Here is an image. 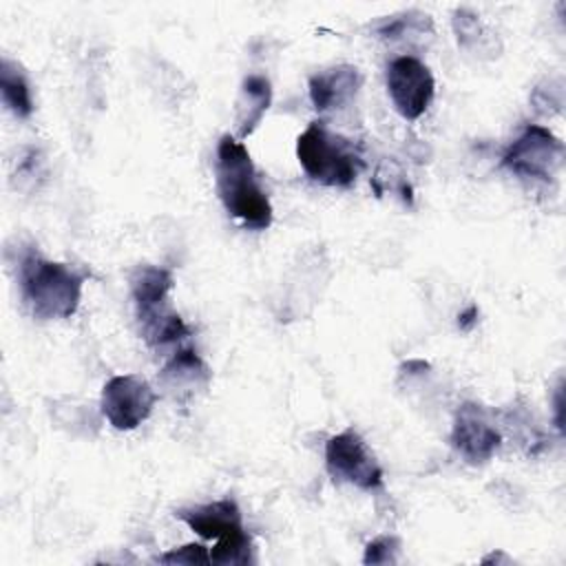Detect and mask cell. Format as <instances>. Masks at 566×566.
Here are the masks:
<instances>
[{"instance_id":"1","label":"cell","mask_w":566,"mask_h":566,"mask_svg":"<svg viewBox=\"0 0 566 566\" xmlns=\"http://www.w3.org/2000/svg\"><path fill=\"white\" fill-rule=\"evenodd\" d=\"M217 192L230 217L239 219L248 230H268L272 226V203L265 195L254 161L241 139L221 135L214 159Z\"/></svg>"},{"instance_id":"2","label":"cell","mask_w":566,"mask_h":566,"mask_svg":"<svg viewBox=\"0 0 566 566\" xmlns=\"http://www.w3.org/2000/svg\"><path fill=\"white\" fill-rule=\"evenodd\" d=\"M86 272L69 263L49 261L38 252H27L18 265L20 296L29 312L40 318H69L75 314Z\"/></svg>"},{"instance_id":"3","label":"cell","mask_w":566,"mask_h":566,"mask_svg":"<svg viewBox=\"0 0 566 566\" xmlns=\"http://www.w3.org/2000/svg\"><path fill=\"white\" fill-rule=\"evenodd\" d=\"M175 285L172 272L161 265H139L130 274V296L139 329L150 347H166L184 340L190 329L172 310L168 294Z\"/></svg>"},{"instance_id":"4","label":"cell","mask_w":566,"mask_h":566,"mask_svg":"<svg viewBox=\"0 0 566 566\" xmlns=\"http://www.w3.org/2000/svg\"><path fill=\"white\" fill-rule=\"evenodd\" d=\"M296 159L310 179L332 188H349L363 168L354 142L329 130L325 122H312L298 135Z\"/></svg>"},{"instance_id":"5","label":"cell","mask_w":566,"mask_h":566,"mask_svg":"<svg viewBox=\"0 0 566 566\" xmlns=\"http://www.w3.org/2000/svg\"><path fill=\"white\" fill-rule=\"evenodd\" d=\"M199 537L214 539L210 551V564L243 566L252 562V537L243 528L241 509L234 500H217L175 513Z\"/></svg>"},{"instance_id":"6","label":"cell","mask_w":566,"mask_h":566,"mask_svg":"<svg viewBox=\"0 0 566 566\" xmlns=\"http://www.w3.org/2000/svg\"><path fill=\"white\" fill-rule=\"evenodd\" d=\"M325 467L334 482H345L360 491L382 486V469L369 444L354 429H345L327 440Z\"/></svg>"},{"instance_id":"7","label":"cell","mask_w":566,"mask_h":566,"mask_svg":"<svg viewBox=\"0 0 566 566\" xmlns=\"http://www.w3.org/2000/svg\"><path fill=\"white\" fill-rule=\"evenodd\" d=\"M564 159V144L539 124H528L506 148L502 166L522 179L548 181L557 175Z\"/></svg>"},{"instance_id":"8","label":"cell","mask_w":566,"mask_h":566,"mask_svg":"<svg viewBox=\"0 0 566 566\" xmlns=\"http://www.w3.org/2000/svg\"><path fill=\"white\" fill-rule=\"evenodd\" d=\"M157 402L155 389L146 378L137 374H122L106 380L102 387L99 407L106 420L117 431H130L148 420L153 407Z\"/></svg>"},{"instance_id":"9","label":"cell","mask_w":566,"mask_h":566,"mask_svg":"<svg viewBox=\"0 0 566 566\" xmlns=\"http://www.w3.org/2000/svg\"><path fill=\"white\" fill-rule=\"evenodd\" d=\"M385 82L394 108L409 122L418 119L433 102V73L424 62L413 55H398L396 60H391Z\"/></svg>"},{"instance_id":"10","label":"cell","mask_w":566,"mask_h":566,"mask_svg":"<svg viewBox=\"0 0 566 566\" xmlns=\"http://www.w3.org/2000/svg\"><path fill=\"white\" fill-rule=\"evenodd\" d=\"M451 447L471 464H482L493 458L502 444L497 427L489 420V413L478 402H464L455 411L451 427Z\"/></svg>"},{"instance_id":"11","label":"cell","mask_w":566,"mask_h":566,"mask_svg":"<svg viewBox=\"0 0 566 566\" xmlns=\"http://www.w3.org/2000/svg\"><path fill=\"white\" fill-rule=\"evenodd\" d=\"M360 84H363V75L354 64H338L321 73H314L310 77L307 91H310L312 106L318 113H327V111H340L347 104H352L354 97L358 95Z\"/></svg>"},{"instance_id":"12","label":"cell","mask_w":566,"mask_h":566,"mask_svg":"<svg viewBox=\"0 0 566 566\" xmlns=\"http://www.w3.org/2000/svg\"><path fill=\"white\" fill-rule=\"evenodd\" d=\"M210 369L190 347L175 352V356L159 371L161 385L177 398H190L210 382Z\"/></svg>"},{"instance_id":"13","label":"cell","mask_w":566,"mask_h":566,"mask_svg":"<svg viewBox=\"0 0 566 566\" xmlns=\"http://www.w3.org/2000/svg\"><path fill=\"white\" fill-rule=\"evenodd\" d=\"M272 104V84L261 73H250L243 77L237 97V139H245L261 124L263 115Z\"/></svg>"},{"instance_id":"14","label":"cell","mask_w":566,"mask_h":566,"mask_svg":"<svg viewBox=\"0 0 566 566\" xmlns=\"http://www.w3.org/2000/svg\"><path fill=\"white\" fill-rule=\"evenodd\" d=\"M0 93L4 106L15 115V117H29L33 113V97H31V86L22 69L11 62L9 57H2L0 62Z\"/></svg>"},{"instance_id":"15","label":"cell","mask_w":566,"mask_h":566,"mask_svg":"<svg viewBox=\"0 0 566 566\" xmlns=\"http://www.w3.org/2000/svg\"><path fill=\"white\" fill-rule=\"evenodd\" d=\"M453 31H455L458 44L469 51H473L475 46H478V51H482L486 46V42H493V38H489L491 33L482 24L480 15L469 9L453 11Z\"/></svg>"},{"instance_id":"16","label":"cell","mask_w":566,"mask_h":566,"mask_svg":"<svg viewBox=\"0 0 566 566\" xmlns=\"http://www.w3.org/2000/svg\"><path fill=\"white\" fill-rule=\"evenodd\" d=\"M431 31V18L427 13H420V11H409V13H402V15H396L387 22H382L378 27V33L382 38H400V35H407V33H422V31Z\"/></svg>"},{"instance_id":"17","label":"cell","mask_w":566,"mask_h":566,"mask_svg":"<svg viewBox=\"0 0 566 566\" xmlns=\"http://www.w3.org/2000/svg\"><path fill=\"white\" fill-rule=\"evenodd\" d=\"M398 553H400V539L394 535H382V537L371 539L365 546L363 562L365 564H396Z\"/></svg>"},{"instance_id":"18","label":"cell","mask_w":566,"mask_h":566,"mask_svg":"<svg viewBox=\"0 0 566 566\" xmlns=\"http://www.w3.org/2000/svg\"><path fill=\"white\" fill-rule=\"evenodd\" d=\"M161 564H210V551L203 544H186L159 557Z\"/></svg>"},{"instance_id":"19","label":"cell","mask_w":566,"mask_h":566,"mask_svg":"<svg viewBox=\"0 0 566 566\" xmlns=\"http://www.w3.org/2000/svg\"><path fill=\"white\" fill-rule=\"evenodd\" d=\"M475 318H478V307L471 305V307H469L464 314H460V318H458L460 329H469V327L475 323Z\"/></svg>"}]
</instances>
